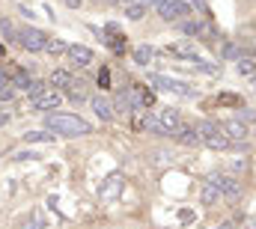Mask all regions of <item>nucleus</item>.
<instances>
[{"mask_svg": "<svg viewBox=\"0 0 256 229\" xmlns=\"http://www.w3.org/2000/svg\"><path fill=\"white\" fill-rule=\"evenodd\" d=\"M45 125H48V131H54L60 137H86L92 131L86 119H80L74 114H48L45 116Z\"/></svg>", "mask_w": 256, "mask_h": 229, "instance_id": "nucleus-1", "label": "nucleus"}, {"mask_svg": "<svg viewBox=\"0 0 256 229\" xmlns=\"http://www.w3.org/2000/svg\"><path fill=\"white\" fill-rule=\"evenodd\" d=\"M194 128H196V134H200V143H202V146H208V149H214V152H224V149H230V146H232V143L226 140V134H224V128H220L218 122H196Z\"/></svg>", "mask_w": 256, "mask_h": 229, "instance_id": "nucleus-2", "label": "nucleus"}, {"mask_svg": "<svg viewBox=\"0 0 256 229\" xmlns=\"http://www.w3.org/2000/svg\"><path fill=\"white\" fill-rule=\"evenodd\" d=\"M208 182L220 190V196H226V200H242V182L232 176V172H212L208 176Z\"/></svg>", "mask_w": 256, "mask_h": 229, "instance_id": "nucleus-3", "label": "nucleus"}, {"mask_svg": "<svg viewBox=\"0 0 256 229\" xmlns=\"http://www.w3.org/2000/svg\"><path fill=\"white\" fill-rule=\"evenodd\" d=\"M149 86H158V90H164V92H176V96H196V90H194L191 84H185V80H176V78H167V74H149Z\"/></svg>", "mask_w": 256, "mask_h": 229, "instance_id": "nucleus-4", "label": "nucleus"}, {"mask_svg": "<svg viewBox=\"0 0 256 229\" xmlns=\"http://www.w3.org/2000/svg\"><path fill=\"white\" fill-rule=\"evenodd\" d=\"M18 45H21L24 51H30V54H39V51H45L48 36H45L39 27H24V30H18Z\"/></svg>", "mask_w": 256, "mask_h": 229, "instance_id": "nucleus-5", "label": "nucleus"}, {"mask_svg": "<svg viewBox=\"0 0 256 229\" xmlns=\"http://www.w3.org/2000/svg\"><path fill=\"white\" fill-rule=\"evenodd\" d=\"M60 102H63V96L57 90H51V86H42V90L30 92V108L33 110H57Z\"/></svg>", "mask_w": 256, "mask_h": 229, "instance_id": "nucleus-6", "label": "nucleus"}, {"mask_svg": "<svg viewBox=\"0 0 256 229\" xmlns=\"http://www.w3.org/2000/svg\"><path fill=\"white\" fill-rule=\"evenodd\" d=\"M158 15L164 21H185V15H191V6L185 0H161L158 3Z\"/></svg>", "mask_w": 256, "mask_h": 229, "instance_id": "nucleus-7", "label": "nucleus"}, {"mask_svg": "<svg viewBox=\"0 0 256 229\" xmlns=\"http://www.w3.org/2000/svg\"><path fill=\"white\" fill-rule=\"evenodd\" d=\"M220 128H224V134H226V140H230L232 146H242V143L250 137V128H248L244 119H226Z\"/></svg>", "mask_w": 256, "mask_h": 229, "instance_id": "nucleus-8", "label": "nucleus"}, {"mask_svg": "<svg viewBox=\"0 0 256 229\" xmlns=\"http://www.w3.org/2000/svg\"><path fill=\"white\" fill-rule=\"evenodd\" d=\"M179 27H182V33H188L194 39H202V42H212L214 39V30L206 21H179Z\"/></svg>", "mask_w": 256, "mask_h": 229, "instance_id": "nucleus-9", "label": "nucleus"}, {"mask_svg": "<svg viewBox=\"0 0 256 229\" xmlns=\"http://www.w3.org/2000/svg\"><path fill=\"white\" fill-rule=\"evenodd\" d=\"M158 122H161L164 134H176V131L182 128V116H179V110H173V108H164V110L158 114Z\"/></svg>", "mask_w": 256, "mask_h": 229, "instance_id": "nucleus-10", "label": "nucleus"}, {"mask_svg": "<svg viewBox=\"0 0 256 229\" xmlns=\"http://www.w3.org/2000/svg\"><path fill=\"white\" fill-rule=\"evenodd\" d=\"M92 110H96V116L102 119V122H110L114 119V102L108 98V96H92Z\"/></svg>", "mask_w": 256, "mask_h": 229, "instance_id": "nucleus-11", "label": "nucleus"}, {"mask_svg": "<svg viewBox=\"0 0 256 229\" xmlns=\"http://www.w3.org/2000/svg\"><path fill=\"white\" fill-rule=\"evenodd\" d=\"M68 60H72V66H78V68H84V66H90L92 62V51L86 48V45H68Z\"/></svg>", "mask_w": 256, "mask_h": 229, "instance_id": "nucleus-12", "label": "nucleus"}, {"mask_svg": "<svg viewBox=\"0 0 256 229\" xmlns=\"http://www.w3.org/2000/svg\"><path fill=\"white\" fill-rule=\"evenodd\" d=\"M167 51H170V54H176V57L196 60V48H194L191 39H182V42H170V45H167Z\"/></svg>", "mask_w": 256, "mask_h": 229, "instance_id": "nucleus-13", "label": "nucleus"}, {"mask_svg": "<svg viewBox=\"0 0 256 229\" xmlns=\"http://www.w3.org/2000/svg\"><path fill=\"white\" fill-rule=\"evenodd\" d=\"M173 137H176V143H182V146H188V149L200 146V134H196V128H191V125H182Z\"/></svg>", "mask_w": 256, "mask_h": 229, "instance_id": "nucleus-14", "label": "nucleus"}, {"mask_svg": "<svg viewBox=\"0 0 256 229\" xmlns=\"http://www.w3.org/2000/svg\"><path fill=\"white\" fill-rule=\"evenodd\" d=\"M200 202H202V206H218V202H220V190H218L212 182H202V184H200Z\"/></svg>", "mask_w": 256, "mask_h": 229, "instance_id": "nucleus-15", "label": "nucleus"}, {"mask_svg": "<svg viewBox=\"0 0 256 229\" xmlns=\"http://www.w3.org/2000/svg\"><path fill=\"white\" fill-rule=\"evenodd\" d=\"M6 78H9V86H15V90H30V84H33L24 68H12V72H6Z\"/></svg>", "mask_w": 256, "mask_h": 229, "instance_id": "nucleus-16", "label": "nucleus"}, {"mask_svg": "<svg viewBox=\"0 0 256 229\" xmlns=\"http://www.w3.org/2000/svg\"><path fill=\"white\" fill-rule=\"evenodd\" d=\"M120 188H122V176H120V172H114V176L102 184V190H98V194H102V200H110V196H116V194H120Z\"/></svg>", "mask_w": 256, "mask_h": 229, "instance_id": "nucleus-17", "label": "nucleus"}, {"mask_svg": "<svg viewBox=\"0 0 256 229\" xmlns=\"http://www.w3.org/2000/svg\"><path fill=\"white\" fill-rule=\"evenodd\" d=\"M68 84H72V74H68L66 68H54V72H51V78H48V86H51V90H57V92L66 90Z\"/></svg>", "mask_w": 256, "mask_h": 229, "instance_id": "nucleus-18", "label": "nucleus"}, {"mask_svg": "<svg viewBox=\"0 0 256 229\" xmlns=\"http://www.w3.org/2000/svg\"><path fill=\"white\" fill-rule=\"evenodd\" d=\"M220 57H224V60H236V62H238V60L244 57V48L226 39V42H220Z\"/></svg>", "mask_w": 256, "mask_h": 229, "instance_id": "nucleus-19", "label": "nucleus"}, {"mask_svg": "<svg viewBox=\"0 0 256 229\" xmlns=\"http://www.w3.org/2000/svg\"><path fill=\"white\" fill-rule=\"evenodd\" d=\"M131 116L134 114V104H131V98H128V92H120L116 96V102H114V116Z\"/></svg>", "mask_w": 256, "mask_h": 229, "instance_id": "nucleus-20", "label": "nucleus"}, {"mask_svg": "<svg viewBox=\"0 0 256 229\" xmlns=\"http://www.w3.org/2000/svg\"><path fill=\"white\" fill-rule=\"evenodd\" d=\"M66 96H68L72 102H84V98H86V84H84V80H72V84L66 86Z\"/></svg>", "mask_w": 256, "mask_h": 229, "instance_id": "nucleus-21", "label": "nucleus"}, {"mask_svg": "<svg viewBox=\"0 0 256 229\" xmlns=\"http://www.w3.org/2000/svg\"><path fill=\"white\" fill-rule=\"evenodd\" d=\"M236 68H238V74H242V78H254V74H256V60L254 57H242Z\"/></svg>", "mask_w": 256, "mask_h": 229, "instance_id": "nucleus-22", "label": "nucleus"}, {"mask_svg": "<svg viewBox=\"0 0 256 229\" xmlns=\"http://www.w3.org/2000/svg\"><path fill=\"white\" fill-rule=\"evenodd\" d=\"M24 143H54V134H48V131H27Z\"/></svg>", "mask_w": 256, "mask_h": 229, "instance_id": "nucleus-23", "label": "nucleus"}, {"mask_svg": "<svg viewBox=\"0 0 256 229\" xmlns=\"http://www.w3.org/2000/svg\"><path fill=\"white\" fill-rule=\"evenodd\" d=\"M155 57V51L149 48V45H140V48H134V62L137 66H149V60Z\"/></svg>", "mask_w": 256, "mask_h": 229, "instance_id": "nucleus-24", "label": "nucleus"}, {"mask_svg": "<svg viewBox=\"0 0 256 229\" xmlns=\"http://www.w3.org/2000/svg\"><path fill=\"white\" fill-rule=\"evenodd\" d=\"M191 62L200 68V72H206V74H220V66H218V62H208V60H202V57L191 60Z\"/></svg>", "mask_w": 256, "mask_h": 229, "instance_id": "nucleus-25", "label": "nucleus"}, {"mask_svg": "<svg viewBox=\"0 0 256 229\" xmlns=\"http://www.w3.org/2000/svg\"><path fill=\"white\" fill-rule=\"evenodd\" d=\"M143 15H146V6H143V3L134 0V3H128L126 6V18H131V21H140Z\"/></svg>", "mask_w": 256, "mask_h": 229, "instance_id": "nucleus-26", "label": "nucleus"}, {"mask_svg": "<svg viewBox=\"0 0 256 229\" xmlns=\"http://www.w3.org/2000/svg\"><path fill=\"white\" fill-rule=\"evenodd\" d=\"M0 33H3V39H6V42L18 39V30L12 27V21H9V18H0Z\"/></svg>", "mask_w": 256, "mask_h": 229, "instance_id": "nucleus-27", "label": "nucleus"}, {"mask_svg": "<svg viewBox=\"0 0 256 229\" xmlns=\"http://www.w3.org/2000/svg\"><path fill=\"white\" fill-rule=\"evenodd\" d=\"M45 51H51V54H63V51H68V45H66L63 39H48Z\"/></svg>", "mask_w": 256, "mask_h": 229, "instance_id": "nucleus-28", "label": "nucleus"}, {"mask_svg": "<svg viewBox=\"0 0 256 229\" xmlns=\"http://www.w3.org/2000/svg\"><path fill=\"white\" fill-rule=\"evenodd\" d=\"M218 102H220V104H242V102H238V96H230V92H224Z\"/></svg>", "mask_w": 256, "mask_h": 229, "instance_id": "nucleus-29", "label": "nucleus"}, {"mask_svg": "<svg viewBox=\"0 0 256 229\" xmlns=\"http://www.w3.org/2000/svg\"><path fill=\"white\" fill-rule=\"evenodd\" d=\"M98 84H102V90L110 84V72H108V68H102V72H98Z\"/></svg>", "mask_w": 256, "mask_h": 229, "instance_id": "nucleus-30", "label": "nucleus"}, {"mask_svg": "<svg viewBox=\"0 0 256 229\" xmlns=\"http://www.w3.org/2000/svg\"><path fill=\"white\" fill-rule=\"evenodd\" d=\"M12 158H15V161H27V158H39V155H36V152H15Z\"/></svg>", "mask_w": 256, "mask_h": 229, "instance_id": "nucleus-31", "label": "nucleus"}, {"mask_svg": "<svg viewBox=\"0 0 256 229\" xmlns=\"http://www.w3.org/2000/svg\"><path fill=\"white\" fill-rule=\"evenodd\" d=\"M230 167H232V170H236V172L248 170V158H244V161H242V158H238V161H232V164H230Z\"/></svg>", "mask_w": 256, "mask_h": 229, "instance_id": "nucleus-32", "label": "nucleus"}, {"mask_svg": "<svg viewBox=\"0 0 256 229\" xmlns=\"http://www.w3.org/2000/svg\"><path fill=\"white\" fill-rule=\"evenodd\" d=\"M9 90V78H6V68H0V92Z\"/></svg>", "mask_w": 256, "mask_h": 229, "instance_id": "nucleus-33", "label": "nucleus"}, {"mask_svg": "<svg viewBox=\"0 0 256 229\" xmlns=\"http://www.w3.org/2000/svg\"><path fill=\"white\" fill-rule=\"evenodd\" d=\"M137 3H143V6H146V9H149V6H158V3H161V0H137Z\"/></svg>", "mask_w": 256, "mask_h": 229, "instance_id": "nucleus-34", "label": "nucleus"}, {"mask_svg": "<svg viewBox=\"0 0 256 229\" xmlns=\"http://www.w3.org/2000/svg\"><path fill=\"white\" fill-rule=\"evenodd\" d=\"M108 3H114V6H128V3H134V0H108Z\"/></svg>", "mask_w": 256, "mask_h": 229, "instance_id": "nucleus-35", "label": "nucleus"}, {"mask_svg": "<svg viewBox=\"0 0 256 229\" xmlns=\"http://www.w3.org/2000/svg\"><path fill=\"white\" fill-rule=\"evenodd\" d=\"M214 229H232V224H230V220H224V224H218Z\"/></svg>", "mask_w": 256, "mask_h": 229, "instance_id": "nucleus-36", "label": "nucleus"}, {"mask_svg": "<svg viewBox=\"0 0 256 229\" xmlns=\"http://www.w3.org/2000/svg\"><path fill=\"white\" fill-rule=\"evenodd\" d=\"M194 3H196V6H200L202 12H206V0H194Z\"/></svg>", "mask_w": 256, "mask_h": 229, "instance_id": "nucleus-37", "label": "nucleus"}, {"mask_svg": "<svg viewBox=\"0 0 256 229\" xmlns=\"http://www.w3.org/2000/svg\"><path fill=\"white\" fill-rule=\"evenodd\" d=\"M6 119H9V116H6V114H0V128H3V125H6Z\"/></svg>", "mask_w": 256, "mask_h": 229, "instance_id": "nucleus-38", "label": "nucleus"}, {"mask_svg": "<svg viewBox=\"0 0 256 229\" xmlns=\"http://www.w3.org/2000/svg\"><path fill=\"white\" fill-rule=\"evenodd\" d=\"M250 86H254V92H256V74H254V78H250Z\"/></svg>", "mask_w": 256, "mask_h": 229, "instance_id": "nucleus-39", "label": "nucleus"}, {"mask_svg": "<svg viewBox=\"0 0 256 229\" xmlns=\"http://www.w3.org/2000/svg\"><path fill=\"white\" fill-rule=\"evenodd\" d=\"M3 54H6V51H3V45H0V57H3Z\"/></svg>", "mask_w": 256, "mask_h": 229, "instance_id": "nucleus-40", "label": "nucleus"}]
</instances>
